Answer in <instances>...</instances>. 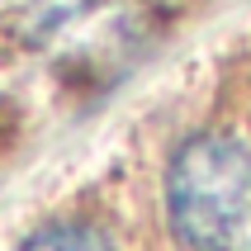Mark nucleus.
Segmentation results:
<instances>
[{
  "label": "nucleus",
  "mask_w": 251,
  "mask_h": 251,
  "mask_svg": "<svg viewBox=\"0 0 251 251\" xmlns=\"http://www.w3.org/2000/svg\"><path fill=\"white\" fill-rule=\"evenodd\" d=\"M19 251H114V242L104 237V227L85 218H57V223H43Z\"/></svg>",
  "instance_id": "nucleus-2"
},
{
  "label": "nucleus",
  "mask_w": 251,
  "mask_h": 251,
  "mask_svg": "<svg viewBox=\"0 0 251 251\" xmlns=\"http://www.w3.org/2000/svg\"><path fill=\"white\" fill-rule=\"evenodd\" d=\"M161 209L185 251H251V142L195 133L176 147Z\"/></svg>",
  "instance_id": "nucleus-1"
}]
</instances>
